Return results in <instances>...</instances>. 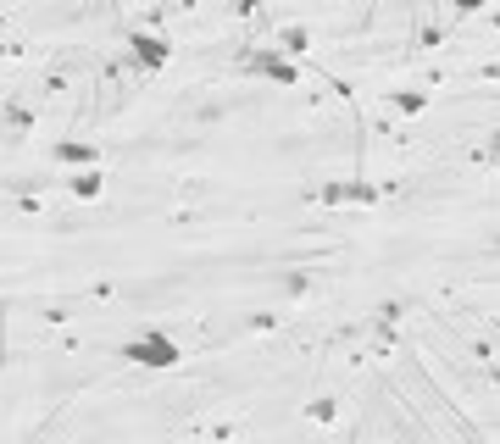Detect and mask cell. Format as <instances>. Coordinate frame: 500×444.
<instances>
[{
	"label": "cell",
	"instance_id": "6da1fadb",
	"mask_svg": "<svg viewBox=\"0 0 500 444\" xmlns=\"http://www.w3.org/2000/svg\"><path fill=\"white\" fill-rule=\"evenodd\" d=\"M122 361H129V367H145V373H172L184 361V345L167 328H139L129 345H122Z\"/></svg>",
	"mask_w": 500,
	"mask_h": 444
},
{
	"label": "cell",
	"instance_id": "7a4b0ae2",
	"mask_svg": "<svg viewBox=\"0 0 500 444\" xmlns=\"http://www.w3.org/2000/svg\"><path fill=\"white\" fill-rule=\"evenodd\" d=\"M234 72H239V78H267V84H279V89H295V84H300L295 56H284L279 45H250L245 56L234 62Z\"/></svg>",
	"mask_w": 500,
	"mask_h": 444
},
{
	"label": "cell",
	"instance_id": "3957f363",
	"mask_svg": "<svg viewBox=\"0 0 500 444\" xmlns=\"http://www.w3.org/2000/svg\"><path fill=\"white\" fill-rule=\"evenodd\" d=\"M167 62H172V45L162 34H134L129 39V67L134 72H162Z\"/></svg>",
	"mask_w": 500,
	"mask_h": 444
},
{
	"label": "cell",
	"instance_id": "277c9868",
	"mask_svg": "<svg viewBox=\"0 0 500 444\" xmlns=\"http://www.w3.org/2000/svg\"><path fill=\"white\" fill-rule=\"evenodd\" d=\"M50 155H56V162H67V167H100V150H95V145H72V139H62Z\"/></svg>",
	"mask_w": 500,
	"mask_h": 444
},
{
	"label": "cell",
	"instance_id": "5b68a950",
	"mask_svg": "<svg viewBox=\"0 0 500 444\" xmlns=\"http://www.w3.org/2000/svg\"><path fill=\"white\" fill-rule=\"evenodd\" d=\"M67 189L79 195V200H95L100 189H106V178H100V167H84V172H72V178H67Z\"/></svg>",
	"mask_w": 500,
	"mask_h": 444
},
{
	"label": "cell",
	"instance_id": "8992f818",
	"mask_svg": "<svg viewBox=\"0 0 500 444\" xmlns=\"http://www.w3.org/2000/svg\"><path fill=\"white\" fill-rule=\"evenodd\" d=\"M272 45H279L284 56H306V50H312V34L300 29V22H289V29H279V39H272Z\"/></svg>",
	"mask_w": 500,
	"mask_h": 444
},
{
	"label": "cell",
	"instance_id": "52a82bcc",
	"mask_svg": "<svg viewBox=\"0 0 500 444\" xmlns=\"http://www.w3.org/2000/svg\"><path fill=\"white\" fill-rule=\"evenodd\" d=\"M479 162H484V167H500V128H495V134H484V145H479Z\"/></svg>",
	"mask_w": 500,
	"mask_h": 444
},
{
	"label": "cell",
	"instance_id": "ba28073f",
	"mask_svg": "<svg viewBox=\"0 0 500 444\" xmlns=\"http://www.w3.org/2000/svg\"><path fill=\"white\" fill-rule=\"evenodd\" d=\"M395 106H400V112H422V106H429V95H406V89H400Z\"/></svg>",
	"mask_w": 500,
	"mask_h": 444
},
{
	"label": "cell",
	"instance_id": "9c48e42d",
	"mask_svg": "<svg viewBox=\"0 0 500 444\" xmlns=\"http://www.w3.org/2000/svg\"><path fill=\"white\" fill-rule=\"evenodd\" d=\"M6 122H12V128H29L34 112H29V106H6Z\"/></svg>",
	"mask_w": 500,
	"mask_h": 444
},
{
	"label": "cell",
	"instance_id": "30bf717a",
	"mask_svg": "<svg viewBox=\"0 0 500 444\" xmlns=\"http://www.w3.org/2000/svg\"><path fill=\"white\" fill-rule=\"evenodd\" d=\"M284 295H306V272H284Z\"/></svg>",
	"mask_w": 500,
	"mask_h": 444
},
{
	"label": "cell",
	"instance_id": "8fae6325",
	"mask_svg": "<svg viewBox=\"0 0 500 444\" xmlns=\"http://www.w3.org/2000/svg\"><path fill=\"white\" fill-rule=\"evenodd\" d=\"M450 6H456L462 17H472V12H484V0H450Z\"/></svg>",
	"mask_w": 500,
	"mask_h": 444
},
{
	"label": "cell",
	"instance_id": "7c38bea8",
	"mask_svg": "<svg viewBox=\"0 0 500 444\" xmlns=\"http://www.w3.org/2000/svg\"><path fill=\"white\" fill-rule=\"evenodd\" d=\"M256 6H262V0H234V12H239V17H250Z\"/></svg>",
	"mask_w": 500,
	"mask_h": 444
}]
</instances>
